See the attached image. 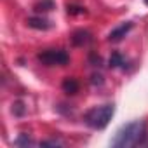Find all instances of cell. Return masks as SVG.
Segmentation results:
<instances>
[{"mask_svg": "<svg viewBox=\"0 0 148 148\" xmlns=\"http://www.w3.org/2000/svg\"><path fill=\"white\" fill-rule=\"evenodd\" d=\"M146 141V124L143 120H134L129 122L125 125H122L113 139H112V146L113 148H132V146H139Z\"/></svg>", "mask_w": 148, "mask_h": 148, "instance_id": "cell-1", "label": "cell"}, {"mask_svg": "<svg viewBox=\"0 0 148 148\" xmlns=\"http://www.w3.org/2000/svg\"><path fill=\"white\" fill-rule=\"evenodd\" d=\"M113 113H115V106H113L112 103L99 105V106H92L91 110H87V112L84 113V122H86L91 129L101 131V129H105V127L110 124Z\"/></svg>", "mask_w": 148, "mask_h": 148, "instance_id": "cell-2", "label": "cell"}, {"mask_svg": "<svg viewBox=\"0 0 148 148\" xmlns=\"http://www.w3.org/2000/svg\"><path fill=\"white\" fill-rule=\"evenodd\" d=\"M38 61L45 66H63L70 61V56L61 49H45L38 52Z\"/></svg>", "mask_w": 148, "mask_h": 148, "instance_id": "cell-3", "label": "cell"}, {"mask_svg": "<svg viewBox=\"0 0 148 148\" xmlns=\"http://www.w3.org/2000/svg\"><path fill=\"white\" fill-rule=\"evenodd\" d=\"M131 28H132V23H131V21L122 23L120 26H117L115 30H112V32H110L108 40H110V42H119V40H122V38L129 33V30H131Z\"/></svg>", "mask_w": 148, "mask_h": 148, "instance_id": "cell-4", "label": "cell"}, {"mask_svg": "<svg viewBox=\"0 0 148 148\" xmlns=\"http://www.w3.org/2000/svg\"><path fill=\"white\" fill-rule=\"evenodd\" d=\"M91 40H92V37H91V33L87 30H77L75 33L71 35V42H73V45H77V47L87 45Z\"/></svg>", "mask_w": 148, "mask_h": 148, "instance_id": "cell-5", "label": "cell"}, {"mask_svg": "<svg viewBox=\"0 0 148 148\" xmlns=\"http://www.w3.org/2000/svg\"><path fill=\"white\" fill-rule=\"evenodd\" d=\"M28 26L30 28H35V30H49L52 28V23L42 16H35V18H30L28 19Z\"/></svg>", "mask_w": 148, "mask_h": 148, "instance_id": "cell-6", "label": "cell"}, {"mask_svg": "<svg viewBox=\"0 0 148 148\" xmlns=\"http://www.w3.org/2000/svg\"><path fill=\"white\" fill-rule=\"evenodd\" d=\"M63 91L66 92V94H75V92H79V82L75 80V79H64L63 80Z\"/></svg>", "mask_w": 148, "mask_h": 148, "instance_id": "cell-7", "label": "cell"}, {"mask_svg": "<svg viewBox=\"0 0 148 148\" xmlns=\"http://www.w3.org/2000/svg\"><path fill=\"white\" fill-rule=\"evenodd\" d=\"M51 9H54V2H52V0H42L40 4L35 5V11L37 12H47Z\"/></svg>", "mask_w": 148, "mask_h": 148, "instance_id": "cell-8", "label": "cell"}, {"mask_svg": "<svg viewBox=\"0 0 148 148\" xmlns=\"http://www.w3.org/2000/svg\"><path fill=\"white\" fill-rule=\"evenodd\" d=\"M124 64H125L124 58H122L119 52H113L112 58H110V66H112V68H119V66H124Z\"/></svg>", "mask_w": 148, "mask_h": 148, "instance_id": "cell-9", "label": "cell"}, {"mask_svg": "<svg viewBox=\"0 0 148 148\" xmlns=\"http://www.w3.org/2000/svg\"><path fill=\"white\" fill-rule=\"evenodd\" d=\"M14 145H18V146H21V145H25V146H28V145H33V141L28 138V134H21L16 141H14Z\"/></svg>", "mask_w": 148, "mask_h": 148, "instance_id": "cell-10", "label": "cell"}, {"mask_svg": "<svg viewBox=\"0 0 148 148\" xmlns=\"http://www.w3.org/2000/svg\"><path fill=\"white\" fill-rule=\"evenodd\" d=\"M66 11H68V14H86V12H87L84 7H80V5H73V4L68 5Z\"/></svg>", "mask_w": 148, "mask_h": 148, "instance_id": "cell-11", "label": "cell"}, {"mask_svg": "<svg viewBox=\"0 0 148 148\" xmlns=\"http://www.w3.org/2000/svg\"><path fill=\"white\" fill-rule=\"evenodd\" d=\"M63 143L58 139H49V141H42V146H61Z\"/></svg>", "mask_w": 148, "mask_h": 148, "instance_id": "cell-12", "label": "cell"}, {"mask_svg": "<svg viewBox=\"0 0 148 148\" xmlns=\"http://www.w3.org/2000/svg\"><path fill=\"white\" fill-rule=\"evenodd\" d=\"M145 4H146V5H148V0H145Z\"/></svg>", "mask_w": 148, "mask_h": 148, "instance_id": "cell-13", "label": "cell"}]
</instances>
